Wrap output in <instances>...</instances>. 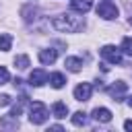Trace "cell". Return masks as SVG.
<instances>
[{
	"label": "cell",
	"mask_w": 132,
	"mask_h": 132,
	"mask_svg": "<svg viewBox=\"0 0 132 132\" xmlns=\"http://www.w3.org/2000/svg\"><path fill=\"white\" fill-rule=\"evenodd\" d=\"M52 25H54L58 31H62V33H76V31H80V29L85 27V19H82V16H76V14H72V12H64V14L54 16Z\"/></svg>",
	"instance_id": "cell-1"
},
{
	"label": "cell",
	"mask_w": 132,
	"mask_h": 132,
	"mask_svg": "<svg viewBox=\"0 0 132 132\" xmlns=\"http://www.w3.org/2000/svg\"><path fill=\"white\" fill-rule=\"evenodd\" d=\"M50 118V111H47V107L43 105V103H39V101H33L31 105H29V122L31 124H45V120Z\"/></svg>",
	"instance_id": "cell-2"
},
{
	"label": "cell",
	"mask_w": 132,
	"mask_h": 132,
	"mask_svg": "<svg viewBox=\"0 0 132 132\" xmlns=\"http://www.w3.org/2000/svg\"><path fill=\"white\" fill-rule=\"evenodd\" d=\"M118 14H120L118 6H116V4H111L109 0H103V2L97 6V16H101V19H105V21L118 19Z\"/></svg>",
	"instance_id": "cell-3"
},
{
	"label": "cell",
	"mask_w": 132,
	"mask_h": 132,
	"mask_svg": "<svg viewBox=\"0 0 132 132\" xmlns=\"http://www.w3.org/2000/svg\"><path fill=\"white\" fill-rule=\"evenodd\" d=\"M101 58L109 64H120L122 62V50L116 45H103L101 47Z\"/></svg>",
	"instance_id": "cell-4"
},
{
	"label": "cell",
	"mask_w": 132,
	"mask_h": 132,
	"mask_svg": "<svg viewBox=\"0 0 132 132\" xmlns=\"http://www.w3.org/2000/svg\"><path fill=\"white\" fill-rule=\"evenodd\" d=\"M126 91H128V85H126L124 80H116V82H113V85L107 89V93L113 97V101H124Z\"/></svg>",
	"instance_id": "cell-5"
},
{
	"label": "cell",
	"mask_w": 132,
	"mask_h": 132,
	"mask_svg": "<svg viewBox=\"0 0 132 132\" xmlns=\"http://www.w3.org/2000/svg\"><path fill=\"white\" fill-rule=\"evenodd\" d=\"M93 95V85L91 82H80L74 87V99L76 101H89Z\"/></svg>",
	"instance_id": "cell-6"
},
{
	"label": "cell",
	"mask_w": 132,
	"mask_h": 132,
	"mask_svg": "<svg viewBox=\"0 0 132 132\" xmlns=\"http://www.w3.org/2000/svg\"><path fill=\"white\" fill-rule=\"evenodd\" d=\"M47 72L45 70H41V68H37V70H33L31 74H29V85L31 87H41V85H45L47 82Z\"/></svg>",
	"instance_id": "cell-7"
},
{
	"label": "cell",
	"mask_w": 132,
	"mask_h": 132,
	"mask_svg": "<svg viewBox=\"0 0 132 132\" xmlns=\"http://www.w3.org/2000/svg\"><path fill=\"white\" fill-rule=\"evenodd\" d=\"M70 8L78 14H85L93 8V0H70Z\"/></svg>",
	"instance_id": "cell-8"
},
{
	"label": "cell",
	"mask_w": 132,
	"mask_h": 132,
	"mask_svg": "<svg viewBox=\"0 0 132 132\" xmlns=\"http://www.w3.org/2000/svg\"><path fill=\"white\" fill-rule=\"evenodd\" d=\"M91 118H93L95 122L107 124V122L111 120V111H109L107 107H95V109H93V113H91Z\"/></svg>",
	"instance_id": "cell-9"
},
{
	"label": "cell",
	"mask_w": 132,
	"mask_h": 132,
	"mask_svg": "<svg viewBox=\"0 0 132 132\" xmlns=\"http://www.w3.org/2000/svg\"><path fill=\"white\" fill-rule=\"evenodd\" d=\"M56 58H58V50H54V47H47V50L39 52V62L41 64H54Z\"/></svg>",
	"instance_id": "cell-10"
},
{
	"label": "cell",
	"mask_w": 132,
	"mask_h": 132,
	"mask_svg": "<svg viewBox=\"0 0 132 132\" xmlns=\"http://www.w3.org/2000/svg\"><path fill=\"white\" fill-rule=\"evenodd\" d=\"M64 66H66L70 72H78V70L82 68V60H80V58L70 56V58H66V60H64Z\"/></svg>",
	"instance_id": "cell-11"
},
{
	"label": "cell",
	"mask_w": 132,
	"mask_h": 132,
	"mask_svg": "<svg viewBox=\"0 0 132 132\" xmlns=\"http://www.w3.org/2000/svg\"><path fill=\"white\" fill-rule=\"evenodd\" d=\"M52 113H54L58 120L66 118V116H68V107H66V103H62V101H56V103L52 105Z\"/></svg>",
	"instance_id": "cell-12"
},
{
	"label": "cell",
	"mask_w": 132,
	"mask_h": 132,
	"mask_svg": "<svg viewBox=\"0 0 132 132\" xmlns=\"http://www.w3.org/2000/svg\"><path fill=\"white\" fill-rule=\"evenodd\" d=\"M21 14H23L25 23H33V21H37V14H39V10H37V8H33V6H25V8L21 10Z\"/></svg>",
	"instance_id": "cell-13"
},
{
	"label": "cell",
	"mask_w": 132,
	"mask_h": 132,
	"mask_svg": "<svg viewBox=\"0 0 132 132\" xmlns=\"http://www.w3.org/2000/svg\"><path fill=\"white\" fill-rule=\"evenodd\" d=\"M50 85L54 87V89H62L64 87V82H66V78H64V74H60V72H54V74H50Z\"/></svg>",
	"instance_id": "cell-14"
},
{
	"label": "cell",
	"mask_w": 132,
	"mask_h": 132,
	"mask_svg": "<svg viewBox=\"0 0 132 132\" xmlns=\"http://www.w3.org/2000/svg\"><path fill=\"white\" fill-rule=\"evenodd\" d=\"M0 126H2V128H16V126H19V120H16L12 113H8V116L0 118Z\"/></svg>",
	"instance_id": "cell-15"
},
{
	"label": "cell",
	"mask_w": 132,
	"mask_h": 132,
	"mask_svg": "<svg viewBox=\"0 0 132 132\" xmlns=\"http://www.w3.org/2000/svg\"><path fill=\"white\" fill-rule=\"evenodd\" d=\"M87 122H89V118H87L85 111H74V116H72V124L74 126H87Z\"/></svg>",
	"instance_id": "cell-16"
},
{
	"label": "cell",
	"mask_w": 132,
	"mask_h": 132,
	"mask_svg": "<svg viewBox=\"0 0 132 132\" xmlns=\"http://www.w3.org/2000/svg\"><path fill=\"white\" fill-rule=\"evenodd\" d=\"M10 45H12V37L8 33H2L0 35V52H8Z\"/></svg>",
	"instance_id": "cell-17"
},
{
	"label": "cell",
	"mask_w": 132,
	"mask_h": 132,
	"mask_svg": "<svg viewBox=\"0 0 132 132\" xmlns=\"http://www.w3.org/2000/svg\"><path fill=\"white\" fill-rule=\"evenodd\" d=\"M120 50H122V54H126V56H130V58H132V37H124V39H122Z\"/></svg>",
	"instance_id": "cell-18"
},
{
	"label": "cell",
	"mask_w": 132,
	"mask_h": 132,
	"mask_svg": "<svg viewBox=\"0 0 132 132\" xmlns=\"http://www.w3.org/2000/svg\"><path fill=\"white\" fill-rule=\"evenodd\" d=\"M14 66L16 68H21V70H25V68H29V56H16L14 58Z\"/></svg>",
	"instance_id": "cell-19"
},
{
	"label": "cell",
	"mask_w": 132,
	"mask_h": 132,
	"mask_svg": "<svg viewBox=\"0 0 132 132\" xmlns=\"http://www.w3.org/2000/svg\"><path fill=\"white\" fill-rule=\"evenodd\" d=\"M8 78H10V74H8V70H6L4 66H0V85H4V82H8Z\"/></svg>",
	"instance_id": "cell-20"
},
{
	"label": "cell",
	"mask_w": 132,
	"mask_h": 132,
	"mask_svg": "<svg viewBox=\"0 0 132 132\" xmlns=\"http://www.w3.org/2000/svg\"><path fill=\"white\" fill-rule=\"evenodd\" d=\"M10 103V95H0V105L4 107V105H8Z\"/></svg>",
	"instance_id": "cell-21"
},
{
	"label": "cell",
	"mask_w": 132,
	"mask_h": 132,
	"mask_svg": "<svg viewBox=\"0 0 132 132\" xmlns=\"http://www.w3.org/2000/svg\"><path fill=\"white\" fill-rule=\"evenodd\" d=\"M124 128H126V130H132V120H126V122H124Z\"/></svg>",
	"instance_id": "cell-22"
},
{
	"label": "cell",
	"mask_w": 132,
	"mask_h": 132,
	"mask_svg": "<svg viewBox=\"0 0 132 132\" xmlns=\"http://www.w3.org/2000/svg\"><path fill=\"white\" fill-rule=\"evenodd\" d=\"M128 105H130V107H132V95H130V97H128Z\"/></svg>",
	"instance_id": "cell-23"
},
{
	"label": "cell",
	"mask_w": 132,
	"mask_h": 132,
	"mask_svg": "<svg viewBox=\"0 0 132 132\" xmlns=\"http://www.w3.org/2000/svg\"><path fill=\"white\" fill-rule=\"evenodd\" d=\"M128 23H130V27H132V16H130V19H128Z\"/></svg>",
	"instance_id": "cell-24"
}]
</instances>
